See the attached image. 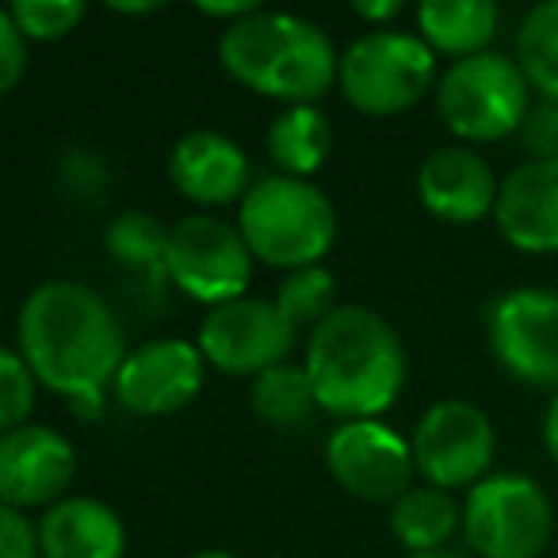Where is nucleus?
Segmentation results:
<instances>
[{
  "label": "nucleus",
  "instance_id": "f257e3e1",
  "mask_svg": "<svg viewBox=\"0 0 558 558\" xmlns=\"http://www.w3.org/2000/svg\"><path fill=\"white\" fill-rule=\"evenodd\" d=\"M16 352L35 379L62 395L77 417L104 413L126 360V337L108 299L77 279H50L16 314Z\"/></svg>",
  "mask_w": 558,
  "mask_h": 558
},
{
  "label": "nucleus",
  "instance_id": "f03ea898",
  "mask_svg": "<svg viewBox=\"0 0 558 558\" xmlns=\"http://www.w3.org/2000/svg\"><path fill=\"white\" fill-rule=\"evenodd\" d=\"M306 375L318 410L341 421H379L405 387V349L383 314L344 303L306 337Z\"/></svg>",
  "mask_w": 558,
  "mask_h": 558
},
{
  "label": "nucleus",
  "instance_id": "7ed1b4c3",
  "mask_svg": "<svg viewBox=\"0 0 558 558\" xmlns=\"http://www.w3.org/2000/svg\"><path fill=\"white\" fill-rule=\"evenodd\" d=\"M218 62L248 93L295 104H318L337 85L341 58L314 20L295 12H253L218 35Z\"/></svg>",
  "mask_w": 558,
  "mask_h": 558
},
{
  "label": "nucleus",
  "instance_id": "20e7f679",
  "mask_svg": "<svg viewBox=\"0 0 558 558\" xmlns=\"http://www.w3.org/2000/svg\"><path fill=\"white\" fill-rule=\"evenodd\" d=\"M238 230L248 253L279 271L322 264L337 241V207L318 184L295 177H264L238 203Z\"/></svg>",
  "mask_w": 558,
  "mask_h": 558
},
{
  "label": "nucleus",
  "instance_id": "39448f33",
  "mask_svg": "<svg viewBox=\"0 0 558 558\" xmlns=\"http://www.w3.org/2000/svg\"><path fill=\"white\" fill-rule=\"evenodd\" d=\"M532 108V85L520 62L497 50L451 62L436 81V111L463 146L512 138L524 131Z\"/></svg>",
  "mask_w": 558,
  "mask_h": 558
},
{
  "label": "nucleus",
  "instance_id": "423d86ee",
  "mask_svg": "<svg viewBox=\"0 0 558 558\" xmlns=\"http://www.w3.org/2000/svg\"><path fill=\"white\" fill-rule=\"evenodd\" d=\"M436 81V50L417 32H367L349 43L337 70L341 96L360 116H402Z\"/></svg>",
  "mask_w": 558,
  "mask_h": 558
},
{
  "label": "nucleus",
  "instance_id": "0eeeda50",
  "mask_svg": "<svg viewBox=\"0 0 558 558\" xmlns=\"http://www.w3.org/2000/svg\"><path fill=\"white\" fill-rule=\"evenodd\" d=\"M555 532V505L535 478L497 471L463 497V539L478 558H539Z\"/></svg>",
  "mask_w": 558,
  "mask_h": 558
},
{
  "label": "nucleus",
  "instance_id": "6e6552de",
  "mask_svg": "<svg viewBox=\"0 0 558 558\" xmlns=\"http://www.w3.org/2000/svg\"><path fill=\"white\" fill-rule=\"evenodd\" d=\"M253 260L238 222L199 210L169 226V283L210 311L245 299Z\"/></svg>",
  "mask_w": 558,
  "mask_h": 558
},
{
  "label": "nucleus",
  "instance_id": "1a4fd4ad",
  "mask_svg": "<svg viewBox=\"0 0 558 558\" xmlns=\"http://www.w3.org/2000/svg\"><path fill=\"white\" fill-rule=\"evenodd\" d=\"M413 463L425 486L474 489L489 478L497 451V428L482 405L466 398H444L413 428Z\"/></svg>",
  "mask_w": 558,
  "mask_h": 558
},
{
  "label": "nucleus",
  "instance_id": "9d476101",
  "mask_svg": "<svg viewBox=\"0 0 558 558\" xmlns=\"http://www.w3.org/2000/svg\"><path fill=\"white\" fill-rule=\"evenodd\" d=\"M299 329L283 318V311L276 306V299H233L226 306L207 311V318L199 322V344L203 360L215 372L238 375V379H256L268 367L288 364L291 349H295Z\"/></svg>",
  "mask_w": 558,
  "mask_h": 558
},
{
  "label": "nucleus",
  "instance_id": "9b49d317",
  "mask_svg": "<svg viewBox=\"0 0 558 558\" xmlns=\"http://www.w3.org/2000/svg\"><path fill=\"white\" fill-rule=\"evenodd\" d=\"M489 352L509 379L558 390V291L517 288L489 306Z\"/></svg>",
  "mask_w": 558,
  "mask_h": 558
},
{
  "label": "nucleus",
  "instance_id": "f8f14e48",
  "mask_svg": "<svg viewBox=\"0 0 558 558\" xmlns=\"http://www.w3.org/2000/svg\"><path fill=\"white\" fill-rule=\"evenodd\" d=\"M326 466L356 501L395 505L413 489V444L383 421H341L326 440Z\"/></svg>",
  "mask_w": 558,
  "mask_h": 558
},
{
  "label": "nucleus",
  "instance_id": "ddd939ff",
  "mask_svg": "<svg viewBox=\"0 0 558 558\" xmlns=\"http://www.w3.org/2000/svg\"><path fill=\"white\" fill-rule=\"evenodd\" d=\"M207 367L210 364L195 341H180V337L146 341L126 352L111 398L134 417H169L199 398Z\"/></svg>",
  "mask_w": 558,
  "mask_h": 558
},
{
  "label": "nucleus",
  "instance_id": "4468645a",
  "mask_svg": "<svg viewBox=\"0 0 558 558\" xmlns=\"http://www.w3.org/2000/svg\"><path fill=\"white\" fill-rule=\"evenodd\" d=\"M73 474L77 451L58 428L27 421L0 436V505L20 512L54 509L65 501Z\"/></svg>",
  "mask_w": 558,
  "mask_h": 558
},
{
  "label": "nucleus",
  "instance_id": "2eb2a0df",
  "mask_svg": "<svg viewBox=\"0 0 558 558\" xmlns=\"http://www.w3.org/2000/svg\"><path fill=\"white\" fill-rule=\"evenodd\" d=\"M413 187H417L421 207L433 218L451 226H474L486 215H494L501 180L478 149L456 142V146L433 149L417 165Z\"/></svg>",
  "mask_w": 558,
  "mask_h": 558
},
{
  "label": "nucleus",
  "instance_id": "dca6fc26",
  "mask_svg": "<svg viewBox=\"0 0 558 558\" xmlns=\"http://www.w3.org/2000/svg\"><path fill=\"white\" fill-rule=\"evenodd\" d=\"M169 180L187 203L203 210L241 203L256 184L245 149L218 131L184 134L169 154Z\"/></svg>",
  "mask_w": 558,
  "mask_h": 558
},
{
  "label": "nucleus",
  "instance_id": "f3484780",
  "mask_svg": "<svg viewBox=\"0 0 558 558\" xmlns=\"http://www.w3.org/2000/svg\"><path fill=\"white\" fill-rule=\"evenodd\" d=\"M494 222L517 253H558V161H520L501 180Z\"/></svg>",
  "mask_w": 558,
  "mask_h": 558
},
{
  "label": "nucleus",
  "instance_id": "a211bd4d",
  "mask_svg": "<svg viewBox=\"0 0 558 558\" xmlns=\"http://www.w3.org/2000/svg\"><path fill=\"white\" fill-rule=\"evenodd\" d=\"M43 558H123L126 527L96 497H65L39 520Z\"/></svg>",
  "mask_w": 558,
  "mask_h": 558
},
{
  "label": "nucleus",
  "instance_id": "6ab92c4d",
  "mask_svg": "<svg viewBox=\"0 0 558 558\" xmlns=\"http://www.w3.org/2000/svg\"><path fill=\"white\" fill-rule=\"evenodd\" d=\"M501 27V9L494 0H425L417 4V35L456 62L486 54Z\"/></svg>",
  "mask_w": 558,
  "mask_h": 558
},
{
  "label": "nucleus",
  "instance_id": "aec40b11",
  "mask_svg": "<svg viewBox=\"0 0 558 558\" xmlns=\"http://www.w3.org/2000/svg\"><path fill=\"white\" fill-rule=\"evenodd\" d=\"M264 146H268V157L279 169V177L311 180L333 149V123L318 104H295L268 123Z\"/></svg>",
  "mask_w": 558,
  "mask_h": 558
},
{
  "label": "nucleus",
  "instance_id": "412c9836",
  "mask_svg": "<svg viewBox=\"0 0 558 558\" xmlns=\"http://www.w3.org/2000/svg\"><path fill=\"white\" fill-rule=\"evenodd\" d=\"M463 527V505L436 486H413L405 497L390 505V532L410 555L448 550L451 535Z\"/></svg>",
  "mask_w": 558,
  "mask_h": 558
},
{
  "label": "nucleus",
  "instance_id": "4be33fe9",
  "mask_svg": "<svg viewBox=\"0 0 558 558\" xmlns=\"http://www.w3.org/2000/svg\"><path fill=\"white\" fill-rule=\"evenodd\" d=\"M104 248L119 268L134 271L138 279H169V226H161L146 210H123L104 230Z\"/></svg>",
  "mask_w": 558,
  "mask_h": 558
},
{
  "label": "nucleus",
  "instance_id": "5701e85b",
  "mask_svg": "<svg viewBox=\"0 0 558 558\" xmlns=\"http://www.w3.org/2000/svg\"><path fill=\"white\" fill-rule=\"evenodd\" d=\"M248 402H253L256 417L271 428H299L318 410L311 375H306L303 364H291V360L256 375L253 387H248Z\"/></svg>",
  "mask_w": 558,
  "mask_h": 558
},
{
  "label": "nucleus",
  "instance_id": "b1692460",
  "mask_svg": "<svg viewBox=\"0 0 558 558\" xmlns=\"http://www.w3.org/2000/svg\"><path fill=\"white\" fill-rule=\"evenodd\" d=\"M517 62L532 93H539L543 100H558V0H543L520 20Z\"/></svg>",
  "mask_w": 558,
  "mask_h": 558
},
{
  "label": "nucleus",
  "instance_id": "393cba45",
  "mask_svg": "<svg viewBox=\"0 0 558 558\" xmlns=\"http://www.w3.org/2000/svg\"><path fill=\"white\" fill-rule=\"evenodd\" d=\"M276 306L283 311V318H288L295 329L322 326V322L341 306L337 303L333 271L322 268V264L303 268V271H288L283 283H279V291H276Z\"/></svg>",
  "mask_w": 558,
  "mask_h": 558
},
{
  "label": "nucleus",
  "instance_id": "a878e982",
  "mask_svg": "<svg viewBox=\"0 0 558 558\" xmlns=\"http://www.w3.org/2000/svg\"><path fill=\"white\" fill-rule=\"evenodd\" d=\"M12 24L24 32L27 43H58L85 20V4L81 0H16L4 9Z\"/></svg>",
  "mask_w": 558,
  "mask_h": 558
},
{
  "label": "nucleus",
  "instance_id": "bb28decb",
  "mask_svg": "<svg viewBox=\"0 0 558 558\" xmlns=\"http://www.w3.org/2000/svg\"><path fill=\"white\" fill-rule=\"evenodd\" d=\"M35 398H39V379L27 367V360L16 352V344H9L0 352V428L12 433V428L27 425Z\"/></svg>",
  "mask_w": 558,
  "mask_h": 558
},
{
  "label": "nucleus",
  "instance_id": "cd10ccee",
  "mask_svg": "<svg viewBox=\"0 0 558 558\" xmlns=\"http://www.w3.org/2000/svg\"><path fill=\"white\" fill-rule=\"evenodd\" d=\"M0 558H43L39 520L0 505Z\"/></svg>",
  "mask_w": 558,
  "mask_h": 558
},
{
  "label": "nucleus",
  "instance_id": "c85d7f7f",
  "mask_svg": "<svg viewBox=\"0 0 558 558\" xmlns=\"http://www.w3.org/2000/svg\"><path fill=\"white\" fill-rule=\"evenodd\" d=\"M520 142L532 154V161H558V100H543L532 108Z\"/></svg>",
  "mask_w": 558,
  "mask_h": 558
},
{
  "label": "nucleus",
  "instance_id": "c756f323",
  "mask_svg": "<svg viewBox=\"0 0 558 558\" xmlns=\"http://www.w3.org/2000/svg\"><path fill=\"white\" fill-rule=\"evenodd\" d=\"M24 73H27V39L12 24L9 12H0V93H12L24 81Z\"/></svg>",
  "mask_w": 558,
  "mask_h": 558
},
{
  "label": "nucleus",
  "instance_id": "7c9ffc66",
  "mask_svg": "<svg viewBox=\"0 0 558 558\" xmlns=\"http://www.w3.org/2000/svg\"><path fill=\"white\" fill-rule=\"evenodd\" d=\"M195 9H199V16L222 20L226 27H233V24H241V20L253 16V12H260V4H256V0H222V4H210V0H199Z\"/></svg>",
  "mask_w": 558,
  "mask_h": 558
},
{
  "label": "nucleus",
  "instance_id": "2f4dec72",
  "mask_svg": "<svg viewBox=\"0 0 558 558\" xmlns=\"http://www.w3.org/2000/svg\"><path fill=\"white\" fill-rule=\"evenodd\" d=\"M352 12H356L364 24H375V32H383L390 20L402 16V0H356Z\"/></svg>",
  "mask_w": 558,
  "mask_h": 558
},
{
  "label": "nucleus",
  "instance_id": "473e14b6",
  "mask_svg": "<svg viewBox=\"0 0 558 558\" xmlns=\"http://www.w3.org/2000/svg\"><path fill=\"white\" fill-rule=\"evenodd\" d=\"M543 444H547L550 459H555V466H558V395L550 398L547 417H543Z\"/></svg>",
  "mask_w": 558,
  "mask_h": 558
},
{
  "label": "nucleus",
  "instance_id": "72a5a7b5",
  "mask_svg": "<svg viewBox=\"0 0 558 558\" xmlns=\"http://www.w3.org/2000/svg\"><path fill=\"white\" fill-rule=\"evenodd\" d=\"M111 12H119V16H149V12H157L161 4H154V0H146V4H108Z\"/></svg>",
  "mask_w": 558,
  "mask_h": 558
},
{
  "label": "nucleus",
  "instance_id": "f704fd0d",
  "mask_svg": "<svg viewBox=\"0 0 558 558\" xmlns=\"http://www.w3.org/2000/svg\"><path fill=\"white\" fill-rule=\"evenodd\" d=\"M410 558H466L463 550H428V555H410Z\"/></svg>",
  "mask_w": 558,
  "mask_h": 558
},
{
  "label": "nucleus",
  "instance_id": "c9c22d12",
  "mask_svg": "<svg viewBox=\"0 0 558 558\" xmlns=\"http://www.w3.org/2000/svg\"><path fill=\"white\" fill-rule=\"evenodd\" d=\"M195 558H238L233 550H199Z\"/></svg>",
  "mask_w": 558,
  "mask_h": 558
}]
</instances>
